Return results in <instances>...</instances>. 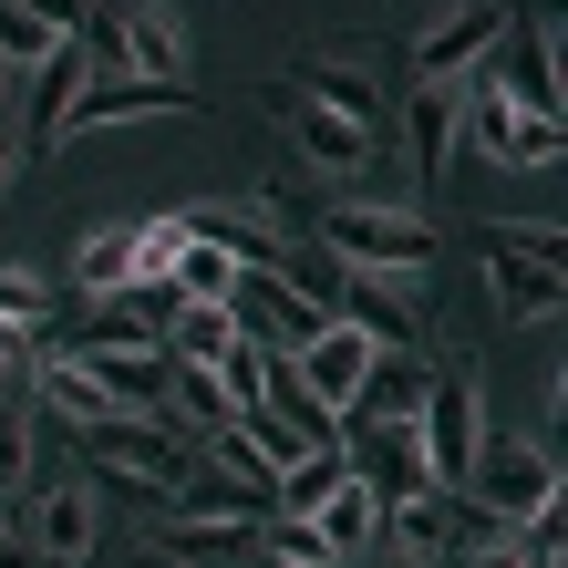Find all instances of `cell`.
<instances>
[{
    "instance_id": "cell-1",
    "label": "cell",
    "mask_w": 568,
    "mask_h": 568,
    "mask_svg": "<svg viewBox=\"0 0 568 568\" xmlns=\"http://www.w3.org/2000/svg\"><path fill=\"white\" fill-rule=\"evenodd\" d=\"M331 258H352V270H383V280H434V227L414 207H393V196H331L311 217Z\"/></svg>"
},
{
    "instance_id": "cell-2",
    "label": "cell",
    "mask_w": 568,
    "mask_h": 568,
    "mask_svg": "<svg viewBox=\"0 0 568 568\" xmlns=\"http://www.w3.org/2000/svg\"><path fill=\"white\" fill-rule=\"evenodd\" d=\"M83 445H93V476H114V496H135L145 517H165V496L186 486V434L165 414H104L83 424Z\"/></svg>"
},
{
    "instance_id": "cell-3",
    "label": "cell",
    "mask_w": 568,
    "mask_h": 568,
    "mask_svg": "<svg viewBox=\"0 0 568 568\" xmlns=\"http://www.w3.org/2000/svg\"><path fill=\"white\" fill-rule=\"evenodd\" d=\"M455 496H476L486 527H527L538 507H558V455L538 445V434H476Z\"/></svg>"
},
{
    "instance_id": "cell-4",
    "label": "cell",
    "mask_w": 568,
    "mask_h": 568,
    "mask_svg": "<svg viewBox=\"0 0 568 568\" xmlns=\"http://www.w3.org/2000/svg\"><path fill=\"white\" fill-rule=\"evenodd\" d=\"M476 434H486V383H476V362H434V373L414 383V445H424V476L455 496L465 476V455H476Z\"/></svg>"
},
{
    "instance_id": "cell-5",
    "label": "cell",
    "mask_w": 568,
    "mask_h": 568,
    "mask_svg": "<svg viewBox=\"0 0 568 568\" xmlns=\"http://www.w3.org/2000/svg\"><path fill=\"white\" fill-rule=\"evenodd\" d=\"M455 93H465V114H455V135L476 145L486 165H558V155H568V124H558V114H527L517 93H496L486 73H465Z\"/></svg>"
},
{
    "instance_id": "cell-6",
    "label": "cell",
    "mask_w": 568,
    "mask_h": 568,
    "mask_svg": "<svg viewBox=\"0 0 568 568\" xmlns=\"http://www.w3.org/2000/svg\"><path fill=\"white\" fill-rule=\"evenodd\" d=\"M227 311H239V331H248V342H270V352H300V342H311V331L331 321L321 300L280 270V258H248V270H239V290H227Z\"/></svg>"
},
{
    "instance_id": "cell-7",
    "label": "cell",
    "mask_w": 568,
    "mask_h": 568,
    "mask_svg": "<svg viewBox=\"0 0 568 568\" xmlns=\"http://www.w3.org/2000/svg\"><path fill=\"white\" fill-rule=\"evenodd\" d=\"M496 42H507V11H496V0H445V11H424V31H414V83H465Z\"/></svg>"
},
{
    "instance_id": "cell-8",
    "label": "cell",
    "mask_w": 568,
    "mask_h": 568,
    "mask_svg": "<svg viewBox=\"0 0 568 568\" xmlns=\"http://www.w3.org/2000/svg\"><path fill=\"white\" fill-rule=\"evenodd\" d=\"M93 538H104V486L93 476H52L31 496V558L42 568H93Z\"/></svg>"
},
{
    "instance_id": "cell-9",
    "label": "cell",
    "mask_w": 568,
    "mask_h": 568,
    "mask_svg": "<svg viewBox=\"0 0 568 568\" xmlns=\"http://www.w3.org/2000/svg\"><path fill=\"white\" fill-rule=\"evenodd\" d=\"M280 362H290V373H300V383H311V393H321V404H331V414H352V404H362V393H373V373H383V352H373V342H362V331H352V321H321V331H311V342H300V352H280Z\"/></svg>"
},
{
    "instance_id": "cell-10",
    "label": "cell",
    "mask_w": 568,
    "mask_h": 568,
    "mask_svg": "<svg viewBox=\"0 0 568 568\" xmlns=\"http://www.w3.org/2000/svg\"><path fill=\"white\" fill-rule=\"evenodd\" d=\"M145 114H196V83H135V73H104V83H83L73 104H62L52 145L93 135V124H145Z\"/></svg>"
},
{
    "instance_id": "cell-11",
    "label": "cell",
    "mask_w": 568,
    "mask_h": 568,
    "mask_svg": "<svg viewBox=\"0 0 568 568\" xmlns=\"http://www.w3.org/2000/svg\"><path fill=\"white\" fill-rule=\"evenodd\" d=\"M476 73L496 83V93H517L527 114H558L568 104V83H558V21H527V31H507V42H496Z\"/></svg>"
},
{
    "instance_id": "cell-12",
    "label": "cell",
    "mask_w": 568,
    "mask_h": 568,
    "mask_svg": "<svg viewBox=\"0 0 568 568\" xmlns=\"http://www.w3.org/2000/svg\"><path fill=\"white\" fill-rule=\"evenodd\" d=\"M83 373L114 393L124 414H165V342H124V331H83ZM176 424V414H165Z\"/></svg>"
},
{
    "instance_id": "cell-13",
    "label": "cell",
    "mask_w": 568,
    "mask_h": 568,
    "mask_svg": "<svg viewBox=\"0 0 568 568\" xmlns=\"http://www.w3.org/2000/svg\"><path fill=\"white\" fill-rule=\"evenodd\" d=\"M486 300H496L507 321H558V311H568V258H538V248L486 239Z\"/></svg>"
},
{
    "instance_id": "cell-14",
    "label": "cell",
    "mask_w": 568,
    "mask_h": 568,
    "mask_svg": "<svg viewBox=\"0 0 568 568\" xmlns=\"http://www.w3.org/2000/svg\"><path fill=\"white\" fill-rule=\"evenodd\" d=\"M104 21H114V73H135V83H186V31L155 11V0H104Z\"/></svg>"
},
{
    "instance_id": "cell-15",
    "label": "cell",
    "mask_w": 568,
    "mask_h": 568,
    "mask_svg": "<svg viewBox=\"0 0 568 568\" xmlns=\"http://www.w3.org/2000/svg\"><path fill=\"white\" fill-rule=\"evenodd\" d=\"M311 527H321V548H331V558H342V568H352L362 548H373V538H383V486H373V476H362V455L342 465V476H331V496H321V507H311Z\"/></svg>"
},
{
    "instance_id": "cell-16",
    "label": "cell",
    "mask_w": 568,
    "mask_h": 568,
    "mask_svg": "<svg viewBox=\"0 0 568 568\" xmlns=\"http://www.w3.org/2000/svg\"><path fill=\"white\" fill-rule=\"evenodd\" d=\"M186 227H207L217 248H239V258H280L290 248V207L280 196H207V207H176Z\"/></svg>"
},
{
    "instance_id": "cell-17",
    "label": "cell",
    "mask_w": 568,
    "mask_h": 568,
    "mask_svg": "<svg viewBox=\"0 0 568 568\" xmlns=\"http://www.w3.org/2000/svg\"><path fill=\"white\" fill-rule=\"evenodd\" d=\"M280 135H290L300 155H311V165H362V155H373V135H362L352 114L311 104V93H290V104H280Z\"/></svg>"
},
{
    "instance_id": "cell-18",
    "label": "cell",
    "mask_w": 568,
    "mask_h": 568,
    "mask_svg": "<svg viewBox=\"0 0 568 568\" xmlns=\"http://www.w3.org/2000/svg\"><path fill=\"white\" fill-rule=\"evenodd\" d=\"M165 517H186V527H270V496L239 486V476H186L165 496Z\"/></svg>"
},
{
    "instance_id": "cell-19",
    "label": "cell",
    "mask_w": 568,
    "mask_h": 568,
    "mask_svg": "<svg viewBox=\"0 0 568 568\" xmlns=\"http://www.w3.org/2000/svg\"><path fill=\"white\" fill-rule=\"evenodd\" d=\"M52 52H73V21L42 0H0V73H42Z\"/></svg>"
},
{
    "instance_id": "cell-20",
    "label": "cell",
    "mask_w": 568,
    "mask_h": 568,
    "mask_svg": "<svg viewBox=\"0 0 568 568\" xmlns=\"http://www.w3.org/2000/svg\"><path fill=\"white\" fill-rule=\"evenodd\" d=\"M455 114H465V93H455V83H414V93H404V155L424 165V176H445V155H455Z\"/></svg>"
},
{
    "instance_id": "cell-21",
    "label": "cell",
    "mask_w": 568,
    "mask_h": 568,
    "mask_svg": "<svg viewBox=\"0 0 568 568\" xmlns=\"http://www.w3.org/2000/svg\"><path fill=\"white\" fill-rule=\"evenodd\" d=\"M300 93H311V104H331V114H352L362 135H373V114H383V83H373V62H362V52H321Z\"/></svg>"
},
{
    "instance_id": "cell-22",
    "label": "cell",
    "mask_w": 568,
    "mask_h": 568,
    "mask_svg": "<svg viewBox=\"0 0 568 568\" xmlns=\"http://www.w3.org/2000/svg\"><path fill=\"white\" fill-rule=\"evenodd\" d=\"M73 290L83 300L135 290V227H83V239H73Z\"/></svg>"
},
{
    "instance_id": "cell-23",
    "label": "cell",
    "mask_w": 568,
    "mask_h": 568,
    "mask_svg": "<svg viewBox=\"0 0 568 568\" xmlns=\"http://www.w3.org/2000/svg\"><path fill=\"white\" fill-rule=\"evenodd\" d=\"M383 538L404 548V558H434V548H445V486H434V476L424 486H393L383 496Z\"/></svg>"
},
{
    "instance_id": "cell-24",
    "label": "cell",
    "mask_w": 568,
    "mask_h": 568,
    "mask_svg": "<svg viewBox=\"0 0 568 568\" xmlns=\"http://www.w3.org/2000/svg\"><path fill=\"white\" fill-rule=\"evenodd\" d=\"M155 342L176 362H217L227 342H239V311H227V300H176V321H155Z\"/></svg>"
},
{
    "instance_id": "cell-25",
    "label": "cell",
    "mask_w": 568,
    "mask_h": 568,
    "mask_svg": "<svg viewBox=\"0 0 568 568\" xmlns=\"http://www.w3.org/2000/svg\"><path fill=\"white\" fill-rule=\"evenodd\" d=\"M239 270H248L239 248H217L207 227H186V248H176V300H227V290H239Z\"/></svg>"
},
{
    "instance_id": "cell-26",
    "label": "cell",
    "mask_w": 568,
    "mask_h": 568,
    "mask_svg": "<svg viewBox=\"0 0 568 568\" xmlns=\"http://www.w3.org/2000/svg\"><path fill=\"white\" fill-rule=\"evenodd\" d=\"M207 434H217V476H239V486H258V496H280V455L258 445L239 414H227V424H207Z\"/></svg>"
},
{
    "instance_id": "cell-27",
    "label": "cell",
    "mask_w": 568,
    "mask_h": 568,
    "mask_svg": "<svg viewBox=\"0 0 568 568\" xmlns=\"http://www.w3.org/2000/svg\"><path fill=\"white\" fill-rule=\"evenodd\" d=\"M31 486V383H0V496Z\"/></svg>"
},
{
    "instance_id": "cell-28",
    "label": "cell",
    "mask_w": 568,
    "mask_h": 568,
    "mask_svg": "<svg viewBox=\"0 0 568 568\" xmlns=\"http://www.w3.org/2000/svg\"><path fill=\"white\" fill-rule=\"evenodd\" d=\"M176 248H186V217H145L135 227V290H176Z\"/></svg>"
},
{
    "instance_id": "cell-29",
    "label": "cell",
    "mask_w": 568,
    "mask_h": 568,
    "mask_svg": "<svg viewBox=\"0 0 568 568\" xmlns=\"http://www.w3.org/2000/svg\"><path fill=\"white\" fill-rule=\"evenodd\" d=\"M0 321H21V331H42L52 321V290L21 270V258H0Z\"/></svg>"
},
{
    "instance_id": "cell-30",
    "label": "cell",
    "mask_w": 568,
    "mask_h": 568,
    "mask_svg": "<svg viewBox=\"0 0 568 568\" xmlns=\"http://www.w3.org/2000/svg\"><path fill=\"white\" fill-rule=\"evenodd\" d=\"M486 239H507V248H538V258H568V227H558V217H486Z\"/></svg>"
},
{
    "instance_id": "cell-31",
    "label": "cell",
    "mask_w": 568,
    "mask_h": 568,
    "mask_svg": "<svg viewBox=\"0 0 568 568\" xmlns=\"http://www.w3.org/2000/svg\"><path fill=\"white\" fill-rule=\"evenodd\" d=\"M465 568H538V558H527V538H517V527H496V538L465 558Z\"/></svg>"
},
{
    "instance_id": "cell-32",
    "label": "cell",
    "mask_w": 568,
    "mask_h": 568,
    "mask_svg": "<svg viewBox=\"0 0 568 568\" xmlns=\"http://www.w3.org/2000/svg\"><path fill=\"white\" fill-rule=\"evenodd\" d=\"M21 155H31V145L11 135V124H0V186H11V176H21Z\"/></svg>"
},
{
    "instance_id": "cell-33",
    "label": "cell",
    "mask_w": 568,
    "mask_h": 568,
    "mask_svg": "<svg viewBox=\"0 0 568 568\" xmlns=\"http://www.w3.org/2000/svg\"><path fill=\"white\" fill-rule=\"evenodd\" d=\"M0 568H42V558H31V548H11V538H0Z\"/></svg>"
},
{
    "instance_id": "cell-34",
    "label": "cell",
    "mask_w": 568,
    "mask_h": 568,
    "mask_svg": "<svg viewBox=\"0 0 568 568\" xmlns=\"http://www.w3.org/2000/svg\"><path fill=\"white\" fill-rule=\"evenodd\" d=\"M239 568H270V558H239Z\"/></svg>"
}]
</instances>
